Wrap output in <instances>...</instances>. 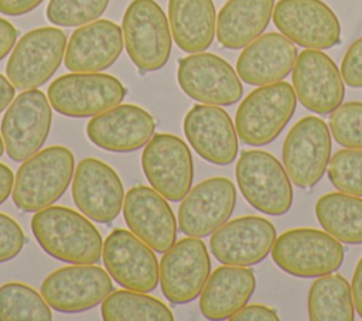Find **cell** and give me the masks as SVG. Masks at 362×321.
Returning <instances> with one entry per match:
<instances>
[{"mask_svg": "<svg viewBox=\"0 0 362 321\" xmlns=\"http://www.w3.org/2000/svg\"><path fill=\"white\" fill-rule=\"evenodd\" d=\"M3 153H4V141H3V137L0 136V157L3 156Z\"/></svg>", "mask_w": 362, "mask_h": 321, "instance_id": "44", "label": "cell"}, {"mask_svg": "<svg viewBox=\"0 0 362 321\" xmlns=\"http://www.w3.org/2000/svg\"><path fill=\"white\" fill-rule=\"evenodd\" d=\"M126 88L113 75L99 72H72L57 78L48 88L54 110L69 117L96 116L120 105Z\"/></svg>", "mask_w": 362, "mask_h": 321, "instance_id": "7", "label": "cell"}, {"mask_svg": "<svg viewBox=\"0 0 362 321\" xmlns=\"http://www.w3.org/2000/svg\"><path fill=\"white\" fill-rule=\"evenodd\" d=\"M123 216L129 229L156 252L164 253L175 243V216L165 198L154 188H130L124 195Z\"/></svg>", "mask_w": 362, "mask_h": 321, "instance_id": "21", "label": "cell"}, {"mask_svg": "<svg viewBox=\"0 0 362 321\" xmlns=\"http://www.w3.org/2000/svg\"><path fill=\"white\" fill-rule=\"evenodd\" d=\"M105 321H173L171 310L160 300L134 290L112 291L102 301Z\"/></svg>", "mask_w": 362, "mask_h": 321, "instance_id": "31", "label": "cell"}, {"mask_svg": "<svg viewBox=\"0 0 362 321\" xmlns=\"http://www.w3.org/2000/svg\"><path fill=\"white\" fill-rule=\"evenodd\" d=\"M72 198L85 216L110 223L120 212L124 192L117 173L106 163L88 157L75 168Z\"/></svg>", "mask_w": 362, "mask_h": 321, "instance_id": "19", "label": "cell"}, {"mask_svg": "<svg viewBox=\"0 0 362 321\" xmlns=\"http://www.w3.org/2000/svg\"><path fill=\"white\" fill-rule=\"evenodd\" d=\"M42 0H0V13L6 16H21L38 7Z\"/></svg>", "mask_w": 362, "mask_h": 321, "instance_id": "39", "label": "cell"}, {"mask_svg": "<svg viewBox=\"0 0 362 321\" xmlns=\"http://www.w3.org/2000/svg\"><path fill=\"white\" fill-rule=\"evenodd\" d=\"M232 321H277L279 315L274 310L260 305V304H250L243 305L239 311H236L232 317Z\"/></svg>", "mask_w": 362, "mask_h": 321, "instance_id": "38", "label": "cell"}, {"mask_svg": "<svg viewBox=\"0 0 362 321\" xmlns=\"http://www.w3.org/2000/svg\"><path fill=\"white\" fill-rule=\"evenodd\" d=\"M341 75L351 88H362V37L346 49L341 62Z\"/></svg>", "mask_w": 362, "mask_h": 321, "instance_id": "37", "label": "cell"}, {"mask_svg": "<svg viewBox=\"0 0 362 321\" xmlns=\"http://www.w3.org/2000/svg\"><path fill=\"white\" fill-rule=\"evenodd\" d=\"M331 157V132L317 116L294 123L283 143V163L290 180L300 188L314 187L324 175Z\"/></svg>", "mask_w": 362, "mask_h": 321, "instance_id": "10", "label": "cell"}, {"mask_svg": "<svg viewBox=\"0 0 362 321\" xmlns=\"http://www.w3.org/2000/svg\"><path fill=\"white\" fill-rule=\"evenodd\" d=\"M328 177L341 192L362 197V148L337 151L329 160Z\"/></svg>", "mask_w": 362, "mask_h": 321, "instance_id": "34", "label": "cell"}, {"mask_svg": "<svg viewBox=\"0 0 362 321\" xmlns=\"http://www.w3.org/2000/svg\"><path fill=\"white\" fill-rule=\"evenodd\" d=\"M331 134L346 148H362V102L339 105L329 117Z\"/></svg>", "mask_w": 362, "mask_h": 321, "instance_id": "35", "label": "cell"}, {"mask_svg": "<svg viewBox=\"0 0 362 321\" xmlns=\"http://www.w3.org/2000/svg\"><path fill=\"white\" fill-rule=\"evenodd\" d=\"M25 242L21 226L8 215L0 212V263L14 259Z\"/></svg>", "mask_w": 362, "mask_h": 321, "instance_id": "36", "label": "cell"}, {"mask_svg": "<svg viewBox=\"0 0 362 321\" xmlns=\"http://www.w3.org/2000/svg\"><path fill=\"white\" fill-rule=\"evenodd\" d=\"M298 52L293 41L267 33L247 44L236 61L239 78L249 85H269L284 79L294 68Z\"/></svg>", "mask_w": 362, "mask_h": 321, "instance_id": "25", "label": "cell"}, {"mask_svg": "<svg viewBox=\"0 0 362 321\" xmlns=\"http://www.w3.org/2000/svg\"><path fill=\"white\" fill-rule=\"evenodd\" d=\"M236 205V188L229 178L212 177L197 184L182 198L178 225L184 235L205 238L221 228Z\"/></svg>", "mask_w": 362, "mask_h": 321, "instance_id": "17", "label": "cell"}, {"mask_svg": "<svg viewBox=\"0 0 362 321\" xmlns=\"http://www.w3.org/2000/svg\"><path fill=\"white\" fill-rule=\"evenodd\" d=\"M14 85L8 78L0 74V112H3L14 99Z\"/></svg>", "mask_w": 362, "mask_h": 321, "instance_id": "43", "label": "cell"}, {"mask_svg": "<svg viewBox=\"0 0 362 321\" xmlns=\"http://www.w3.org/2000/svg\"><path fill=\"white\" fill-rule=\"evenodd\" d=\"M177 81L187 96L205 105L229 106L243 95L240 78L230 64L209 52L181 58Z\"/></svg>", "mask_w": 362, "mask_h": 321, "instance_id": "11", "label": "cell"}, {"mask_svg": "<svg viewBox=\"0 0 362 321\" xmlns=\"http://www.w3.org/2000/svg\"><path fill=\"white\" fill-rule=\"evenodd\" d=\"M351 291H352V300H354L355 310L362 317V257L359 259V262L355 267Z\"/></svg>", "mask_w": 362, "mask_h": 321, "instance_id": "41", "label": "cell"}, {"mask_svg": "<svg viewBox=\"0 0 362 321\" xmlns=\"http://www.w3.org/2000/svg\"><path fill=\"white\" fill-rule=\"evenodd\" d=\"M13 185H14L13 171L6 164L0 163V205L13 192Z\"/></svg>", "mask_w": 362, "mask_h": 321, "instance_id": "42", "label": "cell"}, {"mask_svg": "<svg viewBox=\"0 0 362 321\" xmlns=\"http://www.w3.org/2000/svg\"><path fill=\"white\" fill-rule=\"evenodd\" d=\"M66 35L55 27L35 28L24 34L14 47L6 74L17 89L44 85L58 69L65 55Z\"/></svg>", "mask_w": 362, "mask_h": 321, "instance_id": "9", "label": "cell"}, {"mask_svg": "<svg viewBox=\"0 0 362 321\" xmlns=\"http://www.w3.org/2000/svg\"><path fill=\"white\" fill-rule=\"evenodd\" d=\"M102 257L110 277L129 290L148 293L160 281V266L153 249L132 230H112L103 243Z\"/></svg>", "mask_w": 362, "mask_h": 321, "instance_id": "16", "label": "cell"}, {"mask_svg": "<svg viewBox=\"0 0 362 321\" xmlns=\"http://www.w3.org/2000/svg\"><path fill=\"white\" fill-rule=\"evenodd\" d=\"M296 106L297 95L290 83L262 85L240 102L235 116L236 133L245 144L266 146L283 132Z\"/></svg>", "mask_w": 362, "mask_h": 321, "instance_id": "3", "label": "cell"}, {"mask_svg": "<svg viewBox=\"0 0 362 321\" xmlns=\"http://www.w3.org/2000/svg\"><path fill=\"white\" fill-rule=\"evenodd\" d=\"M211 272V259L199 238H184L167 249L160 262V286L173 304L194 301Z\"/></svg>", "mask_w": 362, "mask_h": 321, "instance_id": "15", "label": "cell"}, {"mask_svg": "<svg viewBox=\"0 0 362 321\" xmlns=\"http://www.w3.org/2000/svg\"><path fill=\"white\" fill-rule=\"evenodd\" d=\"M112 291L110 274L93 263L57 269L41 284V294L48 305L68 314L95 307Z\"/></svg>", "mask_w": 362, "mask_h": 321, "instance_id": "13", "label": "cell"}, {"mask_svg": "<svg viewBox=\"0 0 362 321\" xmlns=\"http://www.w3.org/2000/svg\"><path fill=\"white\" fill-rule=\"evenodd\" d=\"M123 45V30L116 23L95 20L74 31L64 64L72 72H99L115 64Z\"/></svg>", "mask_w": 362, "mask_h": 321, "instance_id": "24", "label": "cell"}, {"mask_svg": "<svg viewBox=\"0 0 362 321\" xmlns=\"http://www.w3.org/2000/svg\"><path fill=\"white\" fill-rule=\"evenodd\" d=\"M52 122L47 96L33 88L25 89L7 107L1 119V137L7 156L24 161L42 147Z\"/></svg>", "mask_w": 362, "mask_h": 321, "instance_id": "8", "label": "cell"}, {"mask_svg": "<svg viewBox=\"0 0 362 321\" xmlns=\"http://www.w3.org/2000/svg\"><path fill=\"white\" fill-rule=\"evenodd\" d=\"M154 129V117L146 109L117 105L93 116L86 124V136L103 150L129 153L144 146Z\"/></svg>", "mask_w": 362, "mask_h": 321, "instance_id": "22", "label": "cell"}, {"mask_svg": "<svg viewBox=\"0 0 362 321\" xmlns=\"http://www.w3.org/2000/svg\"><path fill=\"white\" fill-rule=\"evenodd\" d=\"M293 86L300 103L318 115L332 113L345 95L342 75L322 51L305 48L293 68Z\"/></svg>", "mask_w": 362, "mask_h": 321, "instance_id": "18", "label": "cell"}, {"mask_svg": "<svg viewBox=\"0 0 362 321\" xmlns=\"http://www.w3.org/2000/svg\"><path fill=\"white\" fill-rule=\"evenodd\" d=\"M315 216L339 242L362 243V198L341 191L325 194L315 204Z\"/></svg>", "mask_w": 362, "mask_h": 321, "instance_id": "29", "label": "cell"}, {"mask_svg": "<svg viewBox=\"0 0 362 321\" xmlns=\"http://www.w3.org/2000/svg\"><path fill=\"white\" fill-rule=\"evenodd\" d=\"M31 230L38 245L54 259L71 264H92L102 256V236L83 215L66 206H47L34 214Z\"/></svg>", "mask_w": 362, "mask_h": 321, "instance_id": "1", "label": "cell"}, {"mask_svg": "<svg viewBox=\"0 0 362 321\" xmlns=\"http://www.w3.org/2000/svg\"><path fill=\"white\" fill-rule=\"evenodd\" d=\"M352 291L341 274H325L317 279L308 291V315L313 321H352Z\"/></svg>", "mask_w": 362, "mask_h": 321, "instance_id": "30", "label": "cell"}, {"mask_svg": "<svg viewBox=\"0 0 362 321\" xmlns=\"http://www.w3.org/2000/svg\"><path fill=\"white\" fill-rule=\"evenodd\" d=\"M141 167L150 185L168 201H181L194 178L188 146L174 134H154L141 154Z\"/></svg>", "mask_w": 362, "mask_h": 321, "instance_id": "12", "label": "cell"}, {"mask_svg": "<svg viewBox=\"0 0 362 321\" xmlns=\"http://www.w3.org/2000/svg\"><path fill=\"white\" fill-rule=\"evenodd\" d=\"M168 23L178 48L202 52L215 37V6L212 0H168Z\"/></svg>", "mask_w": 362, "mask_h": 321, "instance_id": "28", "label": "cell"}, {"mask_svg": "<svg viewBox=\"0 0 362 321\" xmlns=\"http://www.w3.org/2000/svg\"><path fill=\"white\" fill-rule=\"evenodd\" d=\"M52 313L38 291L23 283L0 286V321H51Z\"/></svg>", "mask_w": 362, "mask_h": 321, "instance_id": "32", "label": "cell"}, {"mask_svg": "<svg viewBox=\"0 0 362 321\" xmlns=\"http://www.w3.org/2000/svg\"><path fill=\"white\" fill-rule=\"evenodd\" d=\"M256 279L250 269L225 264L208 277L199 298L201 314L208 320L232 317L250 300Z\"/></svg>", "mask_w": 362, "mask_h": 321, "instance_id": "26", "label": "cell"}, {"mask_svg": "<svg viewBox=\"0 0 362 321\" xmlns=\"http://www.w3.org/2000/svg\"><path fill=\"white\" fill-rule=\"evenodd\" d=\"M344 255L337 238L313 228L286 230L272 247V259L283 272L305 279L334 273L341 267Z\"/></svg>", "mask_w": 362, "mask_h": 321, "instance_id": "4", "label": "cell"}, {"mask_svg": "<svg viewBox=\"0 0 362 321\" xmlns=\"http://www.w3.org/2000/svg\"><path fill=\"white\" fill-rule=\"evenodd\" d=\"M273 23L290 41L311 49H327L341 41V24L322 0H279Z\"/></svg>", "mask_w": 362, "mask_h": 321, "instance_id": "14", "label": "cell"}, {"mask_svg": "<svg viewBox=\"0 0 362 321\" xmlns=\"http://www.w3.org/2000/svg\"><path fill=\"white\" fill-rule=\"evenodd\" d=\"M188 143L204 160L228 165L238 156V133L230 116L215 105H195L184 117Z\"/></svg>", "mask_w": 362, "mask_h": 321, "instance_id": "23", "label": "cell"}, {"mask_svg": "<svg viewBox=\"0 0 362 321\" xmlns=\"http://www.w3.org/2000/svg\"><path fill=\"white\" fill-rule=\"evenodd\" d=\"M123 40L133 64L141 72L163 68L171 54V30L154 0H133L123 16Z\"/></svg>", "mask_w": 362, "mask_h": 321, "instance_id": "6", "label": "cell"}, {"mask_svg": "<svg viewBox=\"0 0 362 321\" xmlns=\"http://www.w3.org/2000/svg\"><path fill=\"white\" fill-rule=\"evenodd\" d=\"M107 4L109 0H49L45 14L55 25L76 27L95 21Z\"/></svg>", "mask_w": 362, "mask_h": 321, "instance_id": "33", "label": "cell"}, {"mask_svg": "<svg viewBox=\"0 0 362 321\" xmlns=\"http://www.w3.org/2000/svg\"><path fill=\"white\" fill-rule=\"evenodd\" d=\"M74 167L72 151L62 146L47 147L24 160L13 185L16 206L24 212L51 206L66 191Z\"/></svg>", "mask_w": 362, "mask_h": 321, "instance_id": "2", "label": "cell"}, {"mask_svg": "<svg viewBox=\"0 0 362 321\" xmlns=\"http://www.w3.org/2000/svg\"><path fill=\"white\" fill-rule=\"evenodd\" d=\"M276 240V228L262 216H240L225 222L209 240L214 257L223 264L252 266L262 262Z\"/></svg>", "mask_w": 362, "mask_h": 321, "instance_id": "20", "label": "cell"}, {"mask_svg": "<svg viewBox=\"0 0 362 321\" xmlns=\"http://www.w3.org/2000/svg\"><path fill=\"white\" fill-rule=\"evenodd\" d=\"M274 0H228L216 18V37L222 47L239 49L266 30Z\"/></svg>", "mask_w": 362, "mask_h": 321, "instance_id": "27", "label": "cell"}, {"mask_svg": "<svg viewBox=\"0 0 362 321\" xmlns=\"http://www.w3.org/2000/svg\"><path fill=\"white\" fill-rule=\"evenodd\" d=\"M245 199L266 215H284L293 204L291 180L280 161L267 151H243L235 168Z\"/></svg>", "mask_w": 362, "mask_h": 321, "instance_id": "5", "label": "cell"}, {"mask_svg": "<svg viewBox=\"0 0 362 321\" xmlns=\"http://www.w3.org/2000/svg\"><path fill=\"white\" fill-rule=\"evenodd\" d=\"M17 40V30L16 27L4 20L0 18V61L11 51Z\"/></svg>", "mask_w": 362, "mask_h": 321, "instance_id": "40", "label": "cell"}]
</instances>
